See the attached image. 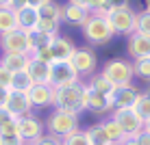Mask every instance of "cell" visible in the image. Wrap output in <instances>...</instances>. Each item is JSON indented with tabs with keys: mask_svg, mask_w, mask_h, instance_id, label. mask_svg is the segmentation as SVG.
Here are the masks:
<instances>
[{
	"mask_svg": "<svg viewBox=\"0 0 150 145\" xmlns=\"http://www.w3.org/2000/svg\"><path fill=\"white\" fill-rule=\"evenodd\" d=\"M113 11V4H111V0H96V4H94V9H91V13H96V15H109Z\"/></svg>",
	"mask_w": 150,
	"mask_h": 145,
	"instance_id": "34",
	"label": "cell"
},
{
	"mask_svg": "<svg viewBox=\"0 0 150 145\" xmlns=\"http://www.w3.org/2000/svg\"><path fill=\"white\" fill-rule=\"evenodd\" d=\"M139 97H142V91L137 89L135 85H128V87H117V91L113 93L111 102H113V111L117 108H135Z\"/></svg>",
	"mask_w": 150,
	"mask_h": 145,
	"instance_id": "12",
	"label": "cell"
},
{
	"mask_svg": "<svg viewBox=\"0 0 150 145\" xmlns=\"http://www.w3.org/2000/svg\"><path fill=\"white\" fill-rule=\"evenodd\" d=\"M18 132L22 134V139L26 143H33V141H37L39 137L46 134V123L41 121L39 117H35V115L20 117L18 119Z\"/></svg>",
	"mask_w": 150,
	"mask_h": 145,
	"instance_id": "10",
	"label": "cell"
},
{
	"mask_svg": "<svg viewBox=\"0 0 150 145\" xmlns=\"http://www.w3.org/2000/svg\"><path fill=\"white\" fill-rule=\"evenodd\" d=\"M46 132L48 134H54L63 141L68 134H72L74 130H79V115L74 113H68L63 108H54L48 117H46Z\"/></svg>",
	"mask_w": 150,
	"mask_h": 145,
	"instance_id": "3",
	"label": "cell"
},
{
	"mask_svg": "<svg viewBox=\"0 0 150 145\" xmlns=\"http://www.w3.org/2000/svg\"><path fill=\"white\" fill-rule=\"evenodd\" d=\"M0 145H26L18 128H9V130H0Z\"/></svg>",
	"mask_w": 150,
	"mask_h": 145,
	"instance_id": "26",
	"label": "cell"
},
{
	"mask_svg": "<svg viewBox=\"0 0 150 145\" xmlns=\"http://www.w3.org/2000/svg\"><path fill=\"white\" fill-rule=\"evenodd\" d=\"M26 145H33V143H26Z\"/></svg>",
	"mask_w": 150,
	"mask_h": 145,
	"instance_id": "47",
	"label": "cell"
},
{
	"mask_svg": "<svg viewBox=\"0 0 150 145\" xmlns=\"http://www.w3.org/2000/svg\"><path fill=\"white\" fill-rule=\"evenodd\" d=\"M105 130H107V134H109V141H111V145H120L122 141H126V132L122 130V126L113 119V115L109 117V119H105Z\"/></svg>",
	"mask_w": 150,
	"mask_h": 145,
	"instance_id": "23",
	"label": "cell"
},
{
	"mask_svg": "<svg viewBox=\"0 0 150 145\" xmlns=\"http://www.w3.org/2000/svg\"><path fill=\"white\" fill-rule=\"evenodd\" d=\"M91 145H96V143H91Z\"/></svg>",
	"mask_w": 150,
	"mask_h": 145,
	"instance_id": "48",
	"label": "cell"
},
{
	"mask_svg": "<svg viewBox=\"0 0 150 145\" xmlns=\"http://www.w3.org/2000/svg\"><path fill=\"white\" fill-rule=\"evenodd\" d=\"M18 13V26L22 30H26V33H35V30L39 28V22H41V15H39V9L30 7V4H26V7H22Z\"/></svg>",
	"mask_w": 150,
	"mask_h": 145,
	"instance_id": "16",
	"label": "cell"
},
{
	"mask_svg": "<svg viewBox=\"0 0 150 145\" xmlns=\"http://www.w3.org/2000/svg\"><path fill=\"white\" fill-rule=\"evenodd\" d=\"M9 128H18V117L11 115L7 108H0V130H9Z\"/></svg>",
	"mask_w": 150,
	"mask_h": 145,
	"instance_id": "30",
	"label": "cell"
},
{
	"mask_svg": "<svg viewBox=\"0 0 150 145\" xmlns=\"http://www.w3.org/2000/svg\"><path fill=\"white\" fill-rule=\"evenodd\" d=\"M20 28L18 26V13L11 7H0V35L11 33V30Z\"/></svg>",
	"mask_w": 150,
	"mask_h": 145,
	"instance_id": "22",
	"label": "cell"
},
{
	"mask_svg": "<svg viewBox=\"0 0 150 145\" xmlns=\"http://www.w3.org/2000/svg\"><path fill=\"white\" fill-rule=\"evenodd\" d=\"M100 71L115 87H128V85H133L131 80L135 78V67H133V63L126 61V59H109L105 65H102Z\"/></svg>",
	"mask_w": 150,
	"mask_h": 145,
	"instance_id": "4",
	"label": "cell"
},
{
	"mask_svg": "<svg viewBox=\"0 0 150 145\" xmlns=\"http://www.w3.org/2000/svg\"><path fill=\"white\" fill-rule=\"evenodd\" d=\"M50 48H52L54 61H72V56H74V52H76L74 41H72L70 37H65V35H61V33L52 39Z\"/></svg>",
	"mask_w": 150,
	"mask_h": 145,
	"instance_id": "17",
	"label": "cell"
},
{
	"mask_svg": "<svg viewBox=\"0 0 150 145\" xmlns=\"http://www.w3.org/2000/svg\"><path fill=\"white\" fill-rule=\"evenodd\" d=\"M11 80H13V74H11V71H9L4 65H0V87L11 89Z\"/></svg>",
	"mask_w": 150,
	"mask_h": 145,
	"instance_id": "36",
	"label": "cell"
},
{
	"mask_svg": "<svg viewBox=\"0 0 150 145\" xmlns=\"http://www.w3.org/2000/svg\"><path fill=\"white\" fill-rule=\"evenodd\" d=\"M113 119L122 126L128 139H135L139 132L146 130V119H144L135 108H117L113 111Z\"/></svg>",
	"mask_w": 150,
	"mask_h": 145,
	"instance_id": "7",
	"label": "cell"
},
{
	"mask_svg": "<svg viewBox=\"0 0 150 145\" xmlns=\"http://www.w3.org/2000/svg\"><path fill=\"white\" fill-rule=\"evenodd\" d=\"M54 108H63V111L74 113V115H81L83 111H87V82L81 80L72 87L57 89Z\"/></svg>",
	"mask_w": 150,
	"mask_h": 145,
	"instance_id": "1",
	"label": "cell"
},
{
	"mask_svg": "<svg viewBox=\"0 0 150 145\" xmlns=\"http://www.w3.org/2000/svg\"><path fill=\"white\" fill-rule=\"evenodd\" d=\"M63 145H91V139L87 134V130H74L63 139Z\"/></svg>",
	"mask_w": 150,
	"mask_h": 145,
	"instance_id": "28",
	"label": "cell"
},
{
	"mask_svg": "<svg viewBox=\"0 0 150 145\" xmlns=\"http://www.w3.org/2000/svg\"><path fill=\"white\" fill-rule=\"evenodd\" d=\"M52 35H46V33H41V30H35V33H30V48H33V52L35 50H39V48H46V46H50L52 43ZM30 52V54H33Z\"/></svg>",
	"mask_w": 150,
	"mask_h": 145,
	"instance_id": "27",
	"label": "cell"
},
{
	"mask_svg": "<svg viewBox=\"0 0 150 145\" xmlns=\"http://www.w3.org/2000/svg\"><path fill=\"white\" fill-rule=\"evenodd\" d=\"M81 82V76L76 74V69L72 67L70 61H54L52 63V78H50V85L54 89H63V87H72Z\"/></svg>",
	"mask_w": 150,
	"mask_h": 145,
	"instance_id": "9",
	"label": "cell"
},
{
	"mask_svg": "<svg viewBox=\"0 0 150 145\" xmlns=\"http://www.w3.org/2000/svg\"><path fill=\"white\" fill-rule=\"evenodd\" d=\"M135 111H137L144 119H146V121L150 119V95H148V93H142V97H139V102H137Z\"/></svg>",
	"mask_w": 150,
	"mask_h": 145,
	"instance_id": "32",
	"label": "cell"
},
{
	"mask_svg": "<svg viewBox=\"0 0 150 145\" xmlns=\"http://www.w3.org/2000/svg\"><path fill=\"white\" fill-rule=\"evenodd\" d=\"M137 33L150 37V11H139L137 13Z\"/></svg>",
	"mask_w": 150,
	"mask_h": 145,
	"instance_id": "31",
	"label": "cell"
},
{
	"mask_svg": "<svg viewBox=\"0 0 150 145\" xmlns=\"http://www.w3.org/2000/svg\"><path fill=\"white\" fill-rule=\"evenodd\" d=\"M111 28L115 35H126L131 37L133 33H137V11H133L131 7L126 9H115L107 15Z\"/></svg>",
	"mask_w": 150,
	"mask_h": 145,
	"instance_id": "6",
	"label": "cell"
},
{
	"mask_svg": "<svg viewBox=\"0 0 150 145\" xmlns=\"http://www.w3.org/2000/svg\"><path fill=\"white\" fill-rule=\"evenodd\" d=\"M91 15V11H87V9H81L76 7V4H63V24H68V26H79L83 28V24L87 22V18Z\"/></svg>",
	"mask_w": 150,
	"mask_h": 145,
	"instance_id": "19",
	"label": "cell"
},
{
	"mask_svg": "<svg viewBox=\"0 0 150 145\" xmlns=\"http://www.w3.org/2000/svg\"><path fill=\"white\" fill-rule=\"evenodd\" d=\"M0 65H4L9 71H11V74L26 71L28 65H30V54H2Z\"/></svg>",
	"mask_w": 150,
	"mask_h": 145,
	"instance_id": "20",
	"label": "cell"
},
{
	"mask_svg": "<svg viewBox=\"0 0 150 145\" xmlns=\"http://www.w3.org/2000/svg\"><path fill=\"white\" fill-rule=\"evenodd\" d=\"M146 93H148V95H150V85H148V91H146Z\"/></svg>",
	"mask_w": 150,
	"mask_h": 145,
	"instance_id": "46",
	"label": "cell"
},
{
	"mask_svg": "<svg viewBox=\"0 0 150 145\" xmlns=\"http://www.w3.org/2000/svg\"><path fill=\"white\" fill-rule=\"evenodd\" d=\"M87 87L89 89H94L98 93H102V95H107V97H113V93L117 91V87L113 85V82L107 78L102 71H98V74H94L89 80H87Z\"/></svg>",
	"mask_w": 150,
	"mask_h": 145,
	"instance_id": "21",
	"label": "cell"
},
{
	"mask_svg": "<svg viewBox=\"0 0 150 145\" xmlns=\"http://www.w3.org/2000/svg\"><path fill=\"white\" fill-rule=\"evenodd\" d=\"M33 59H39V61H44V63H50L52 65L54 63V54H52V48L50 46H46V48H39V50H35L33 54Z\"/></svg>",
	"mask_w": 150,
	"mask_h": 145,
	"instance_id": "33",
	"label": "cell"
},
{
	"mask_svg": "<svg viewBox=\"0 0 150 145\" xmlns=\"http://www.w3.org/2000/svg\"><path fill=\"white\" fill-rule=\"evenodd\" d=\"M28 95H30V102H33L35 108H48V106H54L57 89L52 85H35L28 91Z\"/></svg>",
	"mask_w": 150,
	"mask_h": 145,
	"instance_id": "14",
	"label": "cell"
},
{
	"mask_svg": "<svg viewBox=\"0 0 150 145\" xmlns=\"http://www.w3.org/2000/svg\"><path fill=\"white\" fill-rule=\"evenodd\" d=\"M35 87L33 78L28 76V71H18L13 74V80H11V91H22V93H28L30 89Z\"/></svg>",
	"mask_w": 150,
	"mask_h": 145,
	"instance_id": "25",
	"label": "cell"
},
{
	"mask_svg": "<svg viewBox=\"0 0 150 145\" xmlns=\"http://www.w3.org/2000/svg\"><path fill=\"white\" fill-rule=\"evenodd\" d=\"M9 93H11V89H4V87H0V108H4V106H7Z\"/></svg>",
	"mask_w": 150,
	"mask_h": 145,
	"instance_id": "39",
	"label": "cell"
},
{
	"mask_svg": "<svg viewBox=\"0 0 150 145\" xmlns=\"http://www.w3.org/2000/svg\"><path fill=\"white\" fill-rule=\"evenodd\" d=\"M46 2H50V0H28V4H30V7H35V9H41Z\"/></svg>",
	"mask_w": 150,
	"mask_h": 145,
	"instance_id": "41",
	"label": "cell"
},
{
	"mask_svg": "<svg viewBox=\"0 0 150 145\" xmlns=\"http://www.w3.org/2000/svg\"><path fill=\"white\" fill-rule=\"evenodd\" d=\"M26 71L33 78L35 85H50V78H52V65L50 63H44V61L30 56V65H28Z\"/></svg>",
	"mask_w": 150,
	"mask_h": 145,
	"instance_id": "18",
	"label": "cell"
},
{
	"mask_svg": "<svg viewBox=\"0 0 150 145\" xmlns=\"http://www.w3.org/2000/svg\"><path fill=\"white\" fill-rule=\"evenodd\" d=\"M0 48H2V54H30L33 48H30V33L22 28H15L11 33L0 35Z\"/></svg>",
	"mask_w": 150,
	"mask_h": 145,
	"instance_id": "5",
	"label": "cell"
},
{
	"mask_svg": "<svg viewBox=\"0 0 150 145\" xmlns=\"http://www.w3.org/2000/svg\"><path fill=\"white\" fill-rule=\"evenodd\" d=\"M7 108L11 115H15V117H26V115H33V102H30V95L28 93H22V91H11L9 93V100H7Z\"/></svg>",
	"mask_w": 150,
	"mask_h": 145,
	"instance_id": "11",
	"label": "cell"
},
{
	"mask_svg": "<svg viewBox=\"0 0 150 145\" xmlns=\"http://www.w3.org/2000/svg\"><path fill=\"white\" fill-rule=\"evenodd\" d=\"M33 145H63V141H61L59 137H54V134L46 132L44 137H39L37 141H33Z\"/></svg>",
	"mask_w": 150,
	"mask_h": 145,
	"instance_id": "35",
	"label": "cell"
},
{
	"mask_svg": "<svg viewBox=\"0 0 150 145\" xmlns=\"http://www.w3.org/2000/svg\"><path fill=\"white\" fill-rule=\"evenodd\" d=\"M13 0H0V7H11Z\"/></svg>",
	"mask_w": 150,
	"mask_h": 145,
	"instance_id": "43",
	"label": "cell"
},
{
	"mask_svg": "<svg viewBox=\"0 0 150 145\" xmlns=\"http://www.w3.org/2000/svg\"><path fill=\"white\" fill-rule=\"evenodd\" d=\"M68 2L76 4V7H81V9H87V11H91V9H94V4H96V0H68Z\"/></svg>",
	"mask_w": 150,
	"mask_h": 145,
	"instance_id": "37",
	"label": "cell"
},
{
	"mask_svg": "<svg viewBox=\"0 0 150 145\" xmlns=\"http://www.w3.org/2000/svg\"><path fill=\"white\" fill-rule=\"evenodd\" d=\"M120 145H139V143H137V139H126V141H122Z\"/></svg>",
	"mask_w": 150,
	"mask_h": 145,
	"instance_id": "42",
	"label": "cell"
},
{
	"mask_svg": "<svg viewBox=\"0 0 150 145\" xmlns=\"http://www.w3.org/2000/svg\"><path fill=\"white\" fill-rule=\"evenodd\" d=\"M87 111L94 113V115L113 113V102H111V97H107V95H102V93L87 87Z\"/></svg>",
	"mask_w": 150,
	"mask_h": 145,
	"instance_id": "15",
	"label": "cell"
},
{
	"mask_svg": "<svg viewBox=\"0 0 150 145\" xmlns=\"http://www.w3.org/2000/svg\"><path fill=\"white\" fill-rule=\"evenodd\" d=\"M146 130H150V119H148V121H146Z\"/></svg>",
	"mask_w": 150,
	"mask_h": 145,
	"instance_id": "45",
	"label": "cell"
},
{
	"mask_svg": "<svg viewBox=\"0 0 150 145\" xmlns=\"http://www.w3.org/2000/svg\"><path fill=\"white\" fill-rule=\"evenodd\" d=\"M133 67H135V76L142 80H146L150 85V59H137L133 61Z\"/></svg>",
	"mask_w": 150,
	"mask_h": 145,
	"instance_id": "29",
	"label": "cell"
},
{
	"mask_svg": "<svg viewBox=\"0 0 150 145\" xmlns=\"http://www.w3.org/2000/svg\"><path fill=\"white\" fill-rule=\"evenodd\" d=\"M126 52L133 61L150 59V37H146L142 33H133L126 41Z\"/></svg>",
	"mask_w": 150,
	"mask_h": 145,
	"instance_id": "13",
	"label": "cell"
},
{
	"mask_svg": "<svg viewBox=\"0 0 150 145\" xmlns=\"http://www.w3.org/2000/svg\"><path fill=\"white\" fill-rule=\"evenodd\" d=\"M87 134H89L91 143H96V145H111V141H109V134H107V130H105V123H102V121L91 123V126L87 128Z\"/></svg>",
	"mask_w": 150,
	"mask_h": 145,
	"instance_id": "24",
	"label": "cell"
},
{
	"mask_svg": "<svg viewBox=\"0 0 150 145\" xmlns=\"http://www.w3.org/2000/svg\"><path fill=\"white\" fill-rule=\"evenodd\" d=\"M146 2V11H150V0H144Z\"/></svg>",
	"mask_w": 150,
	"mask_h": 145,
	"instance_id": "44",
	"label": "cell"
},
{
	"mask_svg": "<svg viewBox=\"0 0 150 145\" xmlns=\"http://www.w3.org/2000/svg\"><path fill=\"white\" fill-rule=\"evenodd\" d=\"M135 139H137V143H139V145H150V130H144V132H139Z\"/></svg>",
	"mask_w": 150,
	"mask_h": 145,
	"instance_id": "38",
	"label": "cell"
},
{
	"mask_svg": "<svg viewBox=\"0 0 150 145\" xmlns=\"http://www.w3.org/2000/svg\"><path fill=\"white\" fill-rule=\"evenodd\" d=\"M111 4H113V11H115V9H126V7H131V4H128V0H111Z\"/></svg>",
	"mask_w": 150,
	"mask_h": 145,
	"instance_id": "40",
	"label": "cell"
},
{
	"mask_svg": "<svg viewBox=\"0 0 150 145\" xmlns=\"http://www.w3.org/2000/svg\"><path fill=\"white\" fill-rule=\"evenodd\" d=\"M72 67L76 69V74L81 78H87L89 80L94 74H98L96 67H98V59H96V52L91 48H76L74 56H72Z\"/></svg>",
	"mask_w": 150,
	"mask_h": 145,
	"instance_id": "8",
	"label": "cell"
},
{
	"mask_svg": "<svg viewBox=\"0 0 150 145\" xmlns=\"http://www.w3.org/2000/svg\"><path fill=\"white\" fill-rule=\"evenodd\" d=\"M81 33H83V39L89 43V48L107 46L113 39V35H115L113 28H111V24H109V20H107L105 15H96V13H91L89 18H87V22L83 24Z\"/></svg>",
	"mask_w": 150,
	"mask_h": 145,
	"instance_id": "2",
	"label": "cell"
}]
</instances>
